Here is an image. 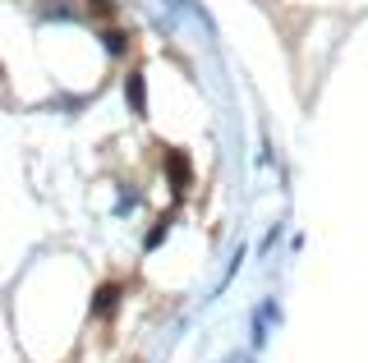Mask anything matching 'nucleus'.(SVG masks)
I'll use <instances>...</instances> for the list:
<instances>
[{
    "label": "nucleus",
    "instance_id": "obj_1",
    "mask_svg": "<svg viewBox=\"0 0 368 363\" xmlns=\"http://www.w3.org/2000/svg\"><path fill=\"white\" fill-rule=\"evenodd\" d=\"M129 102H134V106H143V83H138V78H129Z\"/></svg>",
    "mask_w": 368,
    "mask_h": 363
}]
</instances>
